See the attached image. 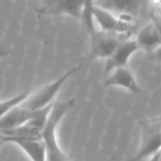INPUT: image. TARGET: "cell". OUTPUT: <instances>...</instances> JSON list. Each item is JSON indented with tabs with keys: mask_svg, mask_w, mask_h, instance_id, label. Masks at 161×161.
Masks as SVG:
<instances>
[{
	"mask_svg": "<svg viewBox=\"0 0 161 161\" xmlns=\"http://www.w3.org/2000/svg\"><path fill=\"white\" fill-rule=\"evenodd\" d=\"M151 0H94V5L131 22L149 12Z\"/></svg>",
	"mask_w": 161,
	"mask_h": 161,
	"instance_id": "cell-4",
	"label": "cell"
},
{
	"mask_svg": "<svg viewBox=\"0 0 161 161\" xmlns=\"http://www.w3.org/2000/svg\"><path fill=\"white\" fill-rule=\"evenodd\" d=\"M135 41L139 50L141 49L148 53H152L158 50L161 45V33L159 25L156 21H151L143 25L138 31Z\"/></svg>",
	"mask_w": 161,
	"mask_h": 161,
	"instance_id": "cell-10",
	"label": "cell"
},
{
	"mask_svg": "<svg viewBox=\"0 0 161 161\" xmlns=\"http://www.w3.org/2000/svg\"><path fill=\"white\" fill-rule=\"evenodd\" d=\"M91 36V47L88 58H107L114 52L117 45L125 40L123 34L110 33V32L95 30Z\"/></svg>",
	"mask_w": 161,
	"mask_h": 161,
	"instance_id": "cell-5",
	"label": "cell"
},
{
	"mask_svg": "<svg viewBox=\"0 0 161 161\" xmlns=\"http://www.w3.org/2000/svg\"><path fill=\"white\" fill-rule=\"evenodd\" d=\"M80 69V65L72 67L71 69H69L67 72H65L63 75H61L58 80H53L51 83L47 84L43 87H41L39 91L34 93H31L22 103L20 104L22 107L28 108L30 110H39L42 108L47 107V106L51 105L54 103V98L56 97V95L58 94V92L61 91L62 86L65 84L67 80L71 77L72 75L78 72Z\"/></svg>",
	"mask_w": 161,
	"mask_h": 161,
	"instance_id": "cell-2",
	"label": "cell"
},
{
	"mask_svg": "<svg viewBox=\"0 0 161 161\" xmlns=\"http://www.w3.org/2000/svg\"><path fill=\"white\" fill-rule=\"evenodd\" d=\"M30 94H31V92H30L29 90H25V91H23V92H21L20 94L7 99V101L0 102V118L3 116H5L7 113H9L12 108L20 105Z\"/></svg>",
	"mask_w": 161,
	"mask_h": 161,
	"instance_id": "cell-13",
	"label": "cell"
},
{
	"mask_svg": "<svg viewBox=\"0 0 161 161\" xmlns=\"http://www.w3.org/2000/svg\"><path fill=\"white\" fill-rule=\"evenodd\" d=\"M75 99L69 98L65 102H54L47 116V123L41 134V140L45 148V161H69L66 153L58 145L56 129L64 116L74 106Z\"/></svg>",
	"mask_w": 161,
	"mask_h": 161,
	"instance_id": "cell-1",
	"label": "cell"
},
{
	"mask_svg": "<svg viewBox=\"0 0 161 161\" xmlns=\"http://www.w3.org/2000/svg\"><path fill=\"white\" fill-rule=\"evenodd\" d=\"M138 50L139 47L137 45L135 39H125V40L121 41L117 45L116 49L114 50V52L106 58L105 69H104V72H105L106 75L115 69L127 66L129 58Z\"/></svg>",
	"mask_w": 161,
	"mask_h": 161,
	"instance_id": "cell-8",
	"label": "cell"
},
{
	"mask_svg": "<svg viewBox=\"0 0 161 161\" xmlns=\"http://www.w3.org/2000/svg\"><path fill=\"white\" fill-rule=\"evenodd\" d=\"M83 10V0H44V5L36 12L42 16H69L80 20Z\"/></svg>",
	"mask_w": 161,
	"mask_h": 161,
	"instance_id": "cell-6",
	"label": "cell"
},
{
	"mask_svg": "<svg viewBox=\"0 0 161 161\" xmlns=\"http://www.w3.org/2000/svg\"><path fill=\"white\" fill-rule=\"evenodd\" d=\"M93 19L94 22L99 25L101 31L123 34V36L129 33L130 22L97 6H94L93 8Z\"/></svg>",
	"mask_w": 161,
	"mask_h": 161,
	"instance_id": "cell-7",
	"label": "cell"
},
{
	"mask_svg": "<svg viewBox=\"0 0 161 161\" xmlns=\"http://www.w3.org/2000/svg\"><path fill=\"white\" fill-rule=\"evenodd\" d=\"M0 140H5L6 142H8V138L5 136V135L1 134V132H0Z\"/></svg>",
	"mask_w": 161,
	"mask_h": 161,
	"instance_id": "cell-16",
	"label": "cell"
},
{
	"mask_svg": "<svg viewBox=\"0 0 161 161\" xmlns=\"http://www.w3.org/2000/svg\"><path fill=\"white\" fill-rule=\"evenodd\" d=\"M151 1H152V3H157V5L159 3V0H151Z\"/></svg>",
	"mask_w": 161,
	"mask_h": 161,
	"instance_id": "cell-18",
	"label": "cell"
},
{
	"mask_svg": "<svg viewBox=\"0 0 161 161\" xmlns=\"http://www.w3.org/2000/svg\"><path fill=\"white\" fill-rule=\"evenodd\" d=\"M161 120L159 117L146 119L141 123V140L138 151L130 161H143L160 152Z\"/></svg>",
	"mask_w": 161,
	"mask_h": 161,
	"instance_id": "cell-3",
	"label": "cell"
},
{
	"mask_svg": "<svg viewBox=\"0 0 161 161\" xmlns=\"http://www.w3.org/2000/svg\"><path fill=\"white\" fill-rule=\"evenodd\" d=\"M161 159V156H160V152H158V153L153 154L152 157H150L149 159H147L146 161H160Z\"/></svg>",
	"mask_w": 161,
	"mask_h": 161,
	"instance_id": "cell-15",
	"label": "cell"
},
{
	"mask_svg": "<svg viewBox=\"0 0 161 161\" xmlns=\"http://www.w3.org/2000/svg\"><path fill=\"white\" fill-rule=\"evenodd\" d=\"M5 143H6V141H5V140H0V148L3 147V146L5 145Z\"/></svg>",
	"mask_w": 161,
	"mask_h": 161,
	"instance_id": "cell-17",
	"label": "cell"
},
{
	"mask_svg": "<svg viewBox=\"0 0 161 161\" xmlns=\"http://www.w3.org/2000/svg\"><path fill=\"white\" fill-rule=\"evenodd\" d=\"M10 54V51L9 49H8L7 47H5V45L0 44V60L3 58H6V56H8Z\"/></svg>",
	"mask_w": 161,
	"mask_h": 161,
	"instance_id": "cell-14",
	"label": "cell"
},
{
	"mask_svg": "<svg viewBox=\"0 0 161 161\" xmlns=\"http://www.w3.org/2000/svg\"><path fill=\"white\" fill-rule=\"evenodd\" d=\"M104 85L105 87H113V86L123 87L134 94H138L141 92L140 86L127 66L118 67L109 72L104 80Z\"/></svg>",
	"mask_w": 161,
	"mask_h": 161,
	"instance_id": "cell-9",
	"label": "cell"
},
{
	"mask_svg": "<svg viewBox=\"0 0 161 161\" xmlns=\"http://www.w3.org/2000/svg\"><path fill=\"white\" fill-rule=\"evenodd\" d=\"M34 114V110H30L28 108L22 107L21 105L12 108L9 113L0 118V132L12 130L14 128H18L25 124Z\"/></svg>",
	"mask_w": 161,
	"mask_h": 161,
	"instance_id": "cell-12",
	"label": "cell"
},
{
	"mask_svg": "<svg viewBox=\"0 0 161 161\" xmlns=\"http://www.w3.org/2000/svg\"><path fill=\"white\" fill-rule=\"evenodd\" d=\"M8 142L17 145L31 161H45V148L41 139L9 137Z\"/></svg>",
	"mask_w": 161,
	"mask_h": 161,
	"instance_id": "cell-11",
	"label": "cell"
}]
</instances>
